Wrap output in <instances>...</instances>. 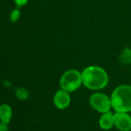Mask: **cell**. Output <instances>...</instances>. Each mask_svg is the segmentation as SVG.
Masks as SVG:
<instances>
[{
  "label": "cell",
  "mask_w": 131,
  "mask_h": 131,
  "mask_svg": "<svg viewBox=\"0 0 131 131\" xmlns=\"http://www.w3.org/2000/svg\"><path fill=\"white\" fill-rule=\"evenodd\" d=\"M82 83L91 90H99L108 84L107 72L99 66H89L82 71Z\"/></svg>",
  "instance_id": "cell-1"
},
{
  "label": "cell",
  "mask_w": 131,
  "mask_h": 131,
  "mask_svg": "<svg viewBox=\"0 0 131 131\" xmlns=\"http://www.w3.org/2000/svg\"><path fill=\"white\" fill-rule=\"evenodd\" d=\"M111 101L116 112H131V86L122 85L116 88L112 94Z\"/></svg>",
  "instance_id": "cell-2"
},
{
  "label": "cell",
  "mask_w": 131,
  "mask_h": 131,
  "mask_svg": "<svg viewBox=\"0 0 131 131\" xmlns=\"http://www.w3.org/2000/svg\"><path fill=\"white\" fill-rule=\"evenodd\" d=\"M82 74L76 70H70L62 74L60 79V86L62 90L69 93L74 92L81 86Z\"/></svg>",
  "instance_id": "cell-3"
},
{
  "label": "cell",
  "mask_w": 131,
  "mask_h": 131,
  "mask_svg": "<svg viewBox=\"0 0 131 131\" xmlns=\"http://www.w3.org/2000/svg\"><path fill=\"white\" fill-rule=\"evenodd\" d=\"M89 104L98 112L104 113L110 111L112 106V101L106 95L102 93H95L90 96Z\"/></svg>",
  "instance_id": "cell-4"
},
{
  "label": "cell",
  "mask_w": 131,
  "mask_h": 131,
  "mask_svg": "<svg viewBox=\"0 0 131 131\" xmlns=\"http://www.w3.org/2000/svg\"><path fill=\"white\" fill-rule=\"evenodd\" d=\"M114 126L121 131L131 130V117L128 112H116L114 114Z\"/></svg>",
  "instance_id": "cell-5"
},
{
  "label": "cell",
  "mask_w": 131,
  "mask_h": 131,
  "mask_svg": "<svg viewBox=\"0 0 131 131\" xmlns=\"http://www.w3.org/2000/svg\"><path fill=\"white\" fill-rule=\"evenodd\" d=\"M53 103L54 105L58 109H65L71 104V97H70L69 92L64 90H59L53 96Z\"/></svg>",
  "instance_id": "cell-6"
},
{
  "label": "cell",
  "mask_w": 131,
  "mask_h": 131,
  "mask_svg": "<svg viewBox=\"0 0 131 131\" xmlns=\"http://www.w3.org/2000/svg\"><path fill=\"white\" fill-rule=\"evenodd\" d=\"M99 126L104 130L111 129L114 126V114L110 111L103 113L99 119Z\"/></svg>",
  "instance_id": "cell-7"
},
{
  "label": "cell",
  "mask_w": 131,
  "mask_h": 131,
  "mask_svg": "<svg viewBox=\"0 0 131 131\" xmlns=\"http://www.w3.org/2000/svg\"><path fill=\"white\" fill-rule=\"evenodd\" d=\"M13 111L10 105L8 104H1L0 105V119L2 122L8 124L12 119Z\"/></svg>",
  "instance_id": "cell-8"
},
{
  "label": "cell",
  "mask_w": 131,
  "mask_h": 131,
  "mask_svg": "<svg viewBox=\"0 0 131 131\" xmlns=\"http://www.w3.org/2000/svg\"><path fill=\"white\" fill-rule=\"evenodd\" d=\"M119 60L124 65H128L131 63V48L126 47L121 51V54L119 56Z\"/></svg>",
  "instance_id": "cell-9"
},
{
  "label": "cell",
  "mask_w": 131,
  "mask_h": 131,
  "mask_svg": "<svg viewBox=\"0 0 131 131\" xmlns=\"http://www.w3.org/2000/svg\"><path fill=\"white\" fill-rule=\"evenodd\" d=\"M16 96L20 100H26L29 97V92L25 88H17L16 89Z\"/></svg>",
  "instance_id": "cell-10"
},
{
  "label": "cell",
  "mask_w": 131,
  "mask_h": 131,
  "mask_svg": "<svg viewBox=\"0 0 131 131\" xmlns=\"http://www.w3.org/2000/svg\"><path fill=\"white\" fill-rule=\"evenodd\" d=\"M20 14H21V12L18 8L14 9L12 13H11V15H10V21L12 23H15V21H18V19L20 18Z\"/></svg>",
  "instance_id": "cell-11"
},
{
  "label": "cell",
  "mask_w": 131,
  "mask_h": 131,
  "mask_svg": "<svg viewBox=\"0 0 131 131\" xmlns=\"http://www.w3.org/2000/svg\"><path fill=\"white\" fill-rule=\"evenodd\" d=\"M14 2H15L17 7H21L26 5L28 3V0H14Z\"/></svg>",
  "instance_id": "cell-12"
},
{
  "label": "cell",
  "mask_w": 131,
  "mask_h": 131,
  "mask_svg": "<svg viewBox=\"0 0 131 131\" xmlns=\"http://www.w3.org/2000/svg\"><path fill=\"white\" fill-rule=\"evenodd\" d=\"M0 131H8V128L6 127V124L4 122H0Z\"/></svg>",
  "instance_id": "cell-13"
}]
</instances>
